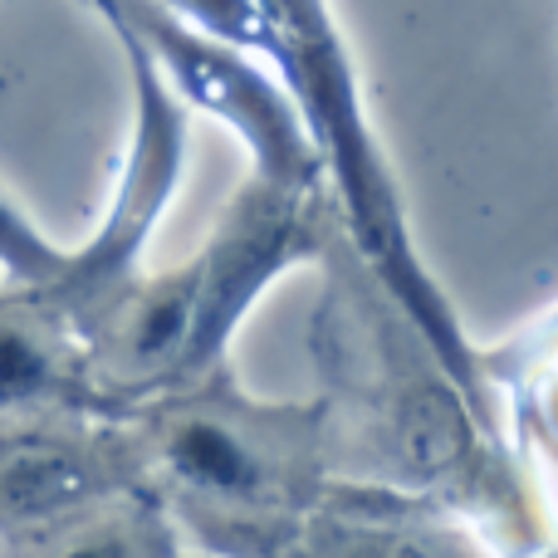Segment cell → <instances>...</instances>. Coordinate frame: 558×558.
<instances>
[{
    "instance_id": "1",
    "label": "cell",
    "mask_w": 558,
    "mask_h": 558,
    "mask_svg": "<svg viewBox=\"0 0 558 558\" xmlns=\"http://www.w3.org/2000/svg\"><path fill=\"white\" fill-rule=\"evenodd\" d=\"M318 265L328 270L314 314L328 481L432 500L471 520L495 554L530 558L549 549L544 514L510 446L471 407L338 226Z\"/></svg>"
},
{
    "instance_id": "2",
    "label": "cell",
    "mask_w": 558,
    "mask_h": 558,
    "mask_svg": "<svg viewBox=\"0 0 558 558\" xmlns=\"http://www.w3.org/2000/svg\"><path fill=\"white\" fill-rule=\"evenodd\" d=\"M137 490L202 558H270L328 485L314 402H265L231 363L123 407Z\"/></svg>"
},
{
    "instance_id": "3",
    "label": "cell",
    "mask_w": 558,
    "mask_h": 558,
    "mask_svg": "<svg viewBox=\"0 0 558 558\" xmlns=\"http://www.w3.org/2000/svg\"><path fill=\"white\" fill-rule=\"evenodd\" d=\"M255 5L265 10V20L275 29L270 69L289 88L308 137H314L338 231L348 235L357 260L392 294V304L412 318L416 333L432 343L441 367L456 377V387L471 397V407L505 441L500 402H495L490 387V357L465 338L451 299L441 294V284L416 255L402 192H397L392 167H387L373 123H367L363 84H357V69L343 45V29L333 20V5L328 0H255Z\"/></svg>"
},
{
    "instance_id": "4",
    "label": "cell",
    "mask_w": 558,
    "mask_h": 558,
    "mask_svg": "<svg viewBox=\"0 0 558 558\" xmlns=\"http://www.w3.org/2000/svg\"><path fill=\"white\" fill-rule=\"evenodd\" d=\"M88 5L98 10V20H118L133 29V39L147 49L153 69L186 113H206L241 137V147L251 153V177L289 192L324 186L314 137L289 88L260 54L182 25L162 10V0H88Z\"/></svg>"
},
{
    "instance_id": "5",
    "label": "cell",
    "mask_w": 558,
    "mask_h": 558,
    "mask_svg": "<svg viewBox=\"0 0 558 558\" xmlns=\"http://www.w3.org/2000/svg\"><path fill=\"white\" fill-rule=\"evenodd\" d=\"M333 226L338 216L324 186L318 192H289V186L245 177L231 202L221 206L206 245L192 255L196 260L192 338H186L182 373H177L172 387L196 383V377L231 363V338L245 324V314L260 304V294L279 275L324 260Z\"/></svg>"
},
{
    "instance_id": "6",
    "label": "cell",
    "mask_w": 558,
    "mask_h": 558,
    "mask_svg": "<svg viewBox=\"0 0 558 558\" xmlns=\"http://www.w3.org/2000/svg\"><path fill=\"white\" fill-rule=\"evenodd\" d=\"M104 25L113 29L118 49H123L128 78H133V143H128L113 196H108L104 216H98L94 241L78 245L74 265H69V275L54 289H39L74 324L78 343H84V328L108 308V299L143 265L147 235H153V226L162 221V211L172 206L177 186H182L186 123H192V113L162 84L147 49L133 39V29L118 25V20H104Z\"/></svg>"
},
{
    "instance_id": "7",
    "label": "cell",
    "mask_w": 558,
    "mask_h": 558,
    "mask_svg": "<svg viewBox=\"0 0 558 558\" xmlns=\"http://www.w3.org/2000/svg\"><path fill=\"white\" fill-rule=\"evenodd\" d=\"M123 490H137L123 416L54 412L0 422V539Z\"/></svg>"
},
{
    "instance_id": "8",
    "label": "cell",
    "mask_w": 558,
    "mask_h": 558,
    "mask_svg": "<svg viewBox=\"0 0 558 558\" xmlns=\"http://www.w3.org/2000/svg\"><path fill=\"white\" fill-rule=\"evenodd\" d=\"M270 558H500L481 530L432 500L328 481Z\"/></svg>"
},
{
    "instance_id": "9",
    "label": "cell",
    "mask_w": 558,
    "mask_h": 558,
    "mask_svg": "<svg viewBox=\"0 0 558 558\" xmlns=\"http://www.w3.org/2000/svg\"><path fill=\"white\" fill-rule=\"evenodd\" d=\"M54 412H98L84 343L39 289L0 284V422Z\"/></svg>"
},
{
    "instance_id": "10",
    "label": "cell",
    "mask_w": 558,
    "mask_h": 558,
    "mask_svg": "<svg viewBox=\"0 0 558 558\" xmlns=\"http://www.w3.org/2000/svg\"><path fill=\"white\" fill-rule=\"evenodd\" d=\"M0 558H182V534L153 495L123 490L39 530L10 534L0 539Z\"/></svg>"
},
{
    "instance_id": "11",
    "label": "cell",
    "mask_w": 558,
    "mask_h": 558,
    "mask_svg": "<svg viewBox=\"0 0 558 558\" xmlns=\"http://www.w3.org/2000/svg\"><path fill=\"white\" fill-rule=\"evenodd\" d=\"M74 265L69 245H54L15 196L0 192V284L10 289H54Z\"/></svg>"
},
{
    "instance_id": "12",
    "label": "cell",
    "mask_w": 558,
    "mask_h": 558,
    "mask_svg": "<svg viewBox=\"0 0 558 558\" xmlns=\"http://www.w3.org/2000/svg\"><path fill=\"white\" fill-rule=\"evenodd\" d=\"M167 15H177L182 25L202 29L211 39H226L235 49H251L270 64L275 54V29L265 20V10L255 0H162Z\"/></svg>"
}]
</instances>
